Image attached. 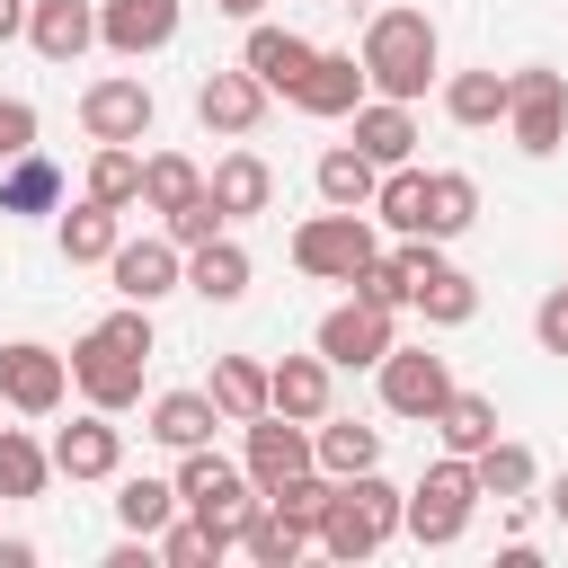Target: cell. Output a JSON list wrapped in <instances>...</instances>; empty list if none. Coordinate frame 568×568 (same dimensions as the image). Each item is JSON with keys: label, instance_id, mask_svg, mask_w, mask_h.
Instances as JSON below:
<instances>
[{"label": "cell", "instance_id": "cell-1", "mask_svg": "<svg viewBox=\"0 0 568 568\" xmlns=\"http://www.w3.org/2000/svg\"><path fill=\"white\" fill-rule=\"evenodd\" d=\"M160 355V328H151V302H115L80 346H71V390L106 417H124L142 399V364Z\"/></svg>", "mask_w": 568, "mask_h": 568}, {"label": "cell", "instance_id": "cell-2", "mask_svg": "<svg viewBox=\"0 0 568 568\" xmlns=\"http://www.w3.org/2000/svg\"><path fill=\"white\" fill-rule=\"evenodd\" d=\"M364 89L373 98H399V106H417L426 98V80L444 71V36H435V18L426 9H373V27H364Z\"/></svg>", "mask_w": 568, "mask_h": 568}, {"label": "cell", "instance_id": "cell-3", "mask_svg": "<svg viewBox=\"0 0 568 568\" xmlns=\"http://www.w3.org/2000/svg\"><path fill=\"white\" fill-rule=\"evenodd\" d=\"M399 506H408V488H390L382 470H355V479H337V497H328V515H320V550L328 559H373L382 541H399Z\"/></svg>", "mask_w": 568, "mask_h": 568}, {"label": "cell", "instance_id": "cell-4", "mask_svg": "<svg viewBox=\"0 0 568 568\" xmlns=\"http://www.w3.org/2000/svg\"><path fill=\"white\" fill-rule=\"evenodd\" d=\"M178 506L240 550V524L257 515V479H248L240 462H222L213 444H186V453H178Z\"/></svg>", "mask_w": 568, "mask_h": 568}, {"label": "cell", "instance_id": "cell-5", "mask_svg": "<svg viewBox=\"0 0 568 568\" xmlns=\"http://www.w3.org/2000/svg\"><path fill=\"white\" fill-rule=\"evenodd\" d=\"M470 506H479L470 462H462V453H435V462H426V479H417V488H408V506H399V532H408L417 550H453V541L470 532Z\"/></svg>", "mask_w": 568, "mask_h": 568}, {"label": "cell", "instance_id": "cell-6", "mask_svg": "<svg viewBox=\"0 0 568 568\" xmlns=\"http://www.w3.org/2000/svg\"><path fill=\"white\" fill-rule=\"evenodd\" d=\"M382 257V231H373V213H311L302 231H293V266L311 275V284H355L364 266Z\"/></svg>", "mask_w": 568, "mask_h": 568}, {"label": "cell", "instance_id": "cell-7", "mask_svg": "<svg viewBox=\"0 0 568 568\" xmlns=\"http://www.w3.org/2000/svg\"><path fill=\"white\" fill-rule=\"evenodd\" d=\"M506 133H515L524 160H550V151L568 142V80H559L550 62L506 71Z\"/></svg>", "mask_w": 568, "mask_h": 568}, {"label": "cell", "instance_id": "cell-8", "mask_svg": "<svg viewBox=\"0 0 568 568\" xmlns=\"http://www.w3.org/2000/svg\"><path fill=\"white\" fill-rule=\"evenodd\" d=\"M311 346L337 364V373H364V364H382L390 346H399V311H382V302H364V293H346L320 328H311Z\"/></svg>", "mask_w": 568, "mask_h": 568}, {"label": "cell", "instance_id": "cell-9", "mask_svg": "<svg viewBox=\"0 0 568 568\" xmlns=\"http://www.w3.org/2000/svg\"><path fill=\"white\" fill-rule=\"evenodd\" d=\"M151 124H160L151 80L106 71V80H89V89H80V133H89V142H151Z\"/></svg>", "mask_w": 568, "mask_h": 568}, {"label": "cell", "instance_id": "cell-10", "mask_svg": "<svg viewBox=\"0 0 568 568\" xmlns=\"http://www.w3.org/2000/svg\"><path fill=\"white\" fill-rule=\"evenodd\" d=\"M62 399H71V355H53V346H36V337H9V346H0V408L53 417Z\"/></svg>", "mask_w": 568, "mask_h": 568}, {"label": "cell", "instance_id": "cell-11", "mask_svg": "<svg viewBox=\"0 0 568 568\" xmlns=\"http://www.w3.org/2000/svg\"><path fill=\"white\" fill-rule=\"evenodd\" d=\"M373 373H382V408H390V417H417V426H426V417L453 399V364L426 355V346H390Z\"/></svg>", "mask_w": 568, "mask_h": 568}, {"label": "cell", "instance_id": "cell-12", "mask_svg": "<svg viewBox=\"0 0 568 568\" xmlns=\"http://www.w3.org/2000/svg\"><path fill=\"white\" fill-rule=\"evenodd\" d=\"M44 453H53V470H62L71 488H80V479H115V470H124V426H115L106 408H80L71 426H53Z\"/></svg>", "mask_w": 568, "mask_h": 568}, {"label": "cell", "instance_id": "cell-13", "mask_svg": "<svg viewBox=\"0 0 568 568\" xmlns=\"http://www.w3.org/2000/svg\"><path fill=\"white\" fill-rule=\"evenodd\" d=\"M195 124L204 133H222V142H248L257 124H266V89H257V71H204L195 80Z\"/></svg>", "mask_w": 568, "mask_h": 568}, {"label": "cell", "instance_id": "cell-14", "mask_svg": "<svg viewBox=\"0 0 568 568\" xmlns=\"http://www.w3.org/2000/svg\"><path fill=\"white\" fill-rule=\"evenodd\" d=\"M106 275H115V302H169V293L186 284V248H178L169 231H160V240H115Z\"/></svg>", "mask_w": 568, "mask_h": 568}, {"label": "cell", "instance_id": "cell-15", "mask_svg": "<svg viewBox=\"0 0 568 568\" xmlns=\"http://www.w3.org/2000/svg\"><path fill=\"white\" fill-rule=\"evenodd\" d=\"M240 470L257 479V497L284 488L293 470H311V426H293V417H275V408L248 417V426H240Z\"/></svg>", "mask_w": 568, "mask_h": 568}, {"label": "cell", "instance_id": "cell-16", "mask_svg": "<svg viewBox=\"0 0 568 568\" xmlns=\"http://www.w3.org/2000/svg\"><path fill=\"white\" fill-rule=\"evenodd\" d=\"M178 18H186V0H98V44L142 62V53L178 44Z\"/></svg>", "mask_w": 568, "mask_h": 568}, {"label": "cell", "instance_id": "cell-17", "mask_svg": "<svg viewBox=\"0 0 568 568\" xmlns=\"http://www.w3.org/2000/svg\"><path fill=\"white\" fill-rule=\"evenodd\" d=\"M328 399H337V364L311 346V355H284V364H266V408L275 417H293V426H320L328 417Z\"/></svg>", "mask_w": 568, "mask_h": 568}, {"label": "cell", "instance_id": "cell-18", "mask_svg": "<svg viewBox=\"0 0 568 568\" xmlns=\"http://www.w3.org/2000/svg\"><path fill=\"white\" fill-rule=\"evenodd\" d=\"M364 98H373V89H364V62H355V53H328V44H320V53H311V71L293 80V106H302V115H320V124L355 115Z\"/></svg>", "mask_w": 568, "mask_h": 568}, {"label": "cell", "instance_id": "cell-19", "mask_svg": "<svg viewBox=\"0 0 568 568\" xmlns=\"http://www.w3.org/2000/svg\"><path fill=\"white\" fill-rule=\"evenodd\" d=\"M311 36H293V27H266V18H248V44H240V71H257V89L266 98H293V80L311 71Z\"/></svg>", "mask_w": 568, "mask_h": 568}, {"label": "cell", "instance_id": "cell-20", "mask_svg": "<svg viewBox=\"0 0 568 568\" xmlns=\"http://www.w3.org/2000/svg\"><path fill=\"white\" fill-rule=\"evenodd\" d=\"M346 124H355L346 142H355L373 169H399V160H417V142H426V133H417V106H399V98H364Z\"/></svg>", "mask_w": 568, "mask_h": 568}, {"label": "cell", "instance_id": "cell-21", "mask_svg": "<svg viewBox=\"0 0 568 568\" xmlns=\"http://www.w3.org/2000/svg\"><path fill=\"white\" fill-rule=\"evenodd\" d=\"M204 195L222 204V222H248V213H266V204H275V169H266L248 142H231V151L204 169Z\"/></svg>", "mask_w": 568, "mask_h": 568}, {"label": "cell", "instance_id": "cell-22", "mask_svg": "<svg viewBox=\"0 0 568 568\" xmlns=\"http://www.w3.org/2000/svg\"><path fill=\"white\" fill-rule=\"evenodd\" d=\"M27 44L44 62H80L98 44V0H27Z\"/></svg>", "mask_w": 568, "mask_h": 568}, {"label": "cell", "instance_id": "cell-23", "mask_svg": "<svg viewBox=\"0 0 568 568\" xmlns=\"http://www.w3.org/2000/svg\"><path fill=\"white\" fill-rule=\"evenodd\" d=\"M115 240H124V213H115V204H98V195L62 204V222H53L62 266H106V257H115Z\"/></svg>", "mask_w": 568, "mask_h": 568}, {"label": "cell", "instance_id": "cell-24", "mask_svg": "<svg viewBox=\"0 0 568 568\" xmlns=\"http://www.w3.org/2000/svg\"><path fill=\"white\" fill-rule=\"evenodd\" d=\"M186 293L213 302V311H231V302L248 293V248H240L231 231H213L204 248H186Z\"/></svg>", "mask_w": 568, "mask_h": 568}, {"label": "cell", "instance_id": "cell-25", "mask_svg": "<svg viewBox=\"0 0 568 568\" xmlns=\"http://www.w3.org/2000/svg\"><path fill=\"white\" fill-rule=\"evenodd\" d=\"M213 426H222L213 390H160L142 435H151V444H169V453H186V444H213Z\"/></svg>", "mask_w": 568, "mask_h": 568}, {"label": "cell", "instance_id": "cell-26", "mask_svg": "<svg viewBox=\"0 0 568 568\" xmlns=\"http://www.w3.org/2000/svg\"><path fill=\"white\" fill-rule=\"evenodd\" d=\"M311 462H320L328 479L382 470V426H355V417H320V426H311Z\"/></svg>", "mask_w": 568, "mask_h": 568}, {"label": "cell", "instance_id": "cell-27", "mask_svg": "<svg viewBox=\"0 0 568 568\" xmlns=\"http://www.w3.org/2000/svg\"><path fill=\"white\" fill-rule=\"evenodd\" d=\"M382 231H399V240H426V169L417 160H399V169H382V186H373V204H364Z\"/></svg>", "mask_w": 568, "mask_h": 568}, {"label": "cell", "instance_id": "cell-28", "mask_svg": "<svg viewBox=\"0 0 568 568\" xmlns=\"http://www.w3.org/2000/svg\"><path fill=\"white\" fill-rule=\"evenodd\" d=\"M408 311H417L426 328H462V320H479V284H470L453 257H435V266H426V284L408 293Z\"/></svg>", "mask_w": 568, "mask_h": 568}, {"label": "cell", "instance_id": "cell-29", "mask_svg": "<svg viewBox=\"0 0 568 568\" xmlns=\"http://www.w3.org/2000/svg\"><path fill=\"white\" fill-rule=\"evenodd\" d=\"M426 426H435V444H444V453H462V462H470L479 444H497V399H488V390H462V382H453V399H444V408H435Z\"/></svg>", "mask_w": 568, "mask_h": 568}, {"label": "cell", "instance_id": "cell-30", "mask_svg": "<svg viewBox=\"0 0 568 568\" xmlns=\"http://www.w3.org/2000/svg\"><path fill=\"white\" fill-rule=\"evenodd\" d=\"M62 204V169L44 160V151H18V160H0V213H53Z\"/></svg>", "mask_w": 568, "mask_h": 568}, {"label": "cell", "instance_id": "cell-31", "mask_svg": "<svg viewBox=\"0 0 568 568\" xmlns=\"http://www.w3.org/2000/svg\"><path fill=\"white\" fill-rule=\"evenodd\" d=\"M479 222V178L470 169H426V240H462Z\"/></svg>", "mask_w": 568, "mask_h": 568}, {"label": "cell", "instance_id": "cell-32", "mask_svg": "<svg viewBox=\"0 0 568 568\" xmlns=\"http://www.w3.org/2000/svg\"><path fill=\"white\" fill-rule=\"evenodd\" d=\"M213 408H222V426H248V417H266V364L257 355H213Z\"/></svg>", "mask_w": 568, "mask_h": 568}, {"label": "cell", "instance_id": "cell-33", "mask_svg": "<svg viewBox=\"0 0 568 568\" xmlns=\"http://www.w3.org/2000/svg\"><path fill=\"white\" fill-rule=\"evenodd\" d=\"M53 488V453L27 435V426H0V506H27Z\"/></svg>", "mask_w": 568, "mask_h": 568}, {"label": "cell", "instance_id": "cell-34", "mask_svg": "<svg viewBox=\"0 0 568 568\" xmlns=\"http://www.w3.org/2000/svg\"><path fill=\"white\" fill-rule=\"evenodd\" d=\"M444 115H453L462 133L506 124V71H453V80H444Z\"/></svg>", "mask_w": 568, "mask_h": 568}, {"label": "cell", "instance_id": "cell-35", "mask_svg": "<svg viewBox=\"0 0 568 568\" xmlns=\"http://www.w3.org/2000/svg\"><path fill=\"white\" fill-rule=\"evenodd\" d=\"M311 178H320V204H337V213H364V204H373V186H382V169H373L355 142L320 151V169H311Z\"/></svg>", "mask_w": 568, "mask_h": 568}, {"label": "cell", "instance_id": "cell-36", "mask_svg": "<svg viewBox=\"0 0 568 568\" xmlns=\"http://www.w3.org/2000/svg\"><path fill=\"white\" fill-rule=\"evenodd\" d=\"M470 479H479V497H532L541 462H532V444L497 435V444H479V453H470Z\"/></svg>", "mask_w": 568, "mask_h": 568}, {"label": "cell", "instance_id": "cell-37", "mask_svg": "<svg viewBox=\"0 0 568 568\" xmlns=\"http://www.w3.org/2000/svg\"><path fill=\"white\" fill-rule=\"evenodd\" d=\"M80 195H98V204L133 213V204H142V151H133V142H98V151H89V186H80Z\"/></svg>", "mask_w": 568, "mask_h": 568}, {"label": "cell", "instance_id": "cell-38", "mask_svg": "<svg viewBox=\"0 0 568 568\" xmlns=\"http://www.w3.org/2000/svg\"><path fill=\"white\" fill-rule=\"evenodd\" d=\"M169 515H178V479H151V470H133V479H124V470H115V524H124V532H142V541H151Z\"/></svg>", "mask_w": 568, "mask_h": 568}, {"label": "cell", "instance_id": "cell-39", "mask_svg": "<svg viewBox=\"0 0 568 568\" xmlns=\"http://www.w3.org/2000/svg\"><path fill=\"white\" fill-rule=\"evenodd\" d=\"M186 195H204V169L186 151H142V213H178Z\"/></svg>", "mask_w": 568, "mask_h": 568}, {"label": "cell", "instance_id": "cell-40", "mask_svg": "<svg viewBox=\"0 0 568 568\" xmlns=\"http://www.w3.org/2000/svg\"><path fill=\"white\" fill-rule=\"evenodd\" d=\"M240 550H248V559H257V568H293V559H302V550H311V532H302V524H293V515H275V506H266V497H257V515H248V524H240Z\"/></svg>", "mask_w": 568, "mask_h": 568}, {"label": "cell", "instance_id": "cell-41", "mask_svg": "<svg viewBox=\"0 0 568 568\" xmlns=\"http://www.w3.org/2000/svg\"><path fill=\"white\" fill-rule=\"evenodd\" d=\"M151 550H160V568H213V559H222L231 541H222V532H204V524H195V515L178 506V515H169V524L151 532Z\"/></svg>", "mask_w": 568, "mask_h": 568}, {"label": "cell", "instance_id": "cell-42", "mask_svg": "<svg viewBox=\"0 0 568 568\" xmlns=\"http://www.w3.org/2000/svg\"><path fill=\"white\" fill-rule=\"evenodd\" d=\"M328 497H337V479H328L320 462H311V470H293L284 488H266V506H275V515H293L302 532H320V515H328Z\"/></svg>", "mask_w": 568, "mask_h": 568}, {"label": "cell", "instance_id": "cell-43", "mask_svg": "<svg viewBox=\"0 0 568 568\" xmlns=\"http://www.w3.org/2000/svg\"><path fill=\"white\" fill-rule=\"evenodd\" d=\"M160 231H169L178 248H204V240H213V231H231V222H222V204H213V195H186L178 213H160Z\"/></svg>", "mask_w": 568, "mask_h": 568}, {"label": "cell", "instance_id": "cell-44", "mask_svg": "<svg viewBox=\"0 0 568 568\" xmlns=\"http://www.w3.org/2000/svg\"><path fill=\"white\" fill-rule=\"evenodd\" d=\"M532 337H541V355H568V284H550V293H541Z\"/></svg>", "mask_w": 568, "mask_h": 568}, {"label": "cell", "instance_id": "cell-45", "mask_svg": "<svg viewBox=\"0 0 568 568\" xmlns=\"http://www.w3.org/2000/svg\"><path fill=\"white\" fill-rule=\"evenodd\" d=\"M18 151H36V106L0 98V160H18Z\"/></svg>", "mask_w": 568, "mask_h": 568}, {"label": "cell", "instance_id": "cell-46", "mask_svg": "<svg viewBox=\"0 0 568 568\" xmlns=\"http://www.w3.org/2000/svg\"><path fill=\"white\" fill-rule=\"evenodd\" d=\"M0 568H36V541H18V532H9V541H0Z\"/></svg>", "mask_w": 568, "mask_h": 568}, {"label": "cell", "instance_id": "cell-47", "mask_svg": "<svg viewBox=\"0 0 568 568\" xmlns=\"http://www.w3.org/2000/svg\"><path fill=\"white\" fill-rule=\"evenodd\" d=\"M9 36H27V0H0V44Z\"/></svg>", "mask_w": 568, "mask_h": 568}, {"label": "cell", "instance_id": "cell-48", "mask_svg": "<svg viewBox=\"0 0 568 568\" xmlns=\"http://www.w3.org/2000/svg\"><path fill=\"white\" fill-rule=\"evenodd\" d=\"M213 9H222V18H240V27H248V18H266V0H213Z\"/></svg>", "mask_w": 568, "mask_h": 568}, {"label": "cell", "instance_id": "cell-49", "mask_svg": "<svg viewBox=\"0 0 568 568\" xmlns=\"http://www.w3.org/2000/svg\"><path fill=\"white\" fill-rule=\"evenodd\" d=\"M550 515H559V524H568V470H559V479H550Z\"/></svg>", "mask_w": 568, "mask_h": 568}, {"label": "cell", "instance_id": "cell-50", "mask_svg": "<svg viewBox=\"0 0 568 568\" xmlns=\"http://www.w3.org/2000/svg\"><path fill=\"white\" fill-rule=\"evenodd\" d=\"M328 9H346V0H328Z\"/></svg>", "mask_w": 568, "mask_h": 568}]
</instances>
